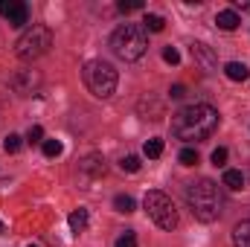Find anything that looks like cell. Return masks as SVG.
<instances>
[{
    "label": "cell",
    "instance_id": "cell-1",
    "mask_svg": "<svg viewBox=\"0 0 250 247\" xmlns=\"http://www.w3.org/2000/svg\"><path fill=\"white\" fill-rule=\"evenodd\" d=\"M218 111L212 105H189L184 111H178L172 117V134L184 143H198V140H207L215 128H218Z\"/></svg>",
    "mask_w": 250,
    "mask_h": 247
},
{
    "label": "cell",
    "instance_id": "cell-2",
    "mask_svg": "<svg viewBox=\"0 0 250 247\" xmlns=\"http://www.w3.org/2000/svg\"><path fill=\"white\" fill-rule=\"evenodd\" d=\"M187 204L192 215L204 224H209L221 215V195H218V186L209 178H201V181L187 186Z\"/></svg>",
    "mask_w": 250,
    "mask_h": 247
},
{
    "label": "cell",
    "instance_id": "cell-3",
    "mask_svg": "<svg viewBox=\"0 0 250 247\" xmlns=\"http://www.w3.org/2000/svg\"><path fill=\"white\" fill-rule=\"evenodd\" d=\"M111 50L123 59V62H137L146 56L148 50V32L143 23H123L117 26V32L111 35Z\"/></svg>",
    "mask_w": 250,
    "mask_h": 247
},
{
    "label": "cell",
    "instance_id": "cell-4",
    "mask_svg": "<svg viewBox=\"0 0 250 247\" xmlns=\"http://www.w3.org/2000/svg\"><path fill=\"white\" fill-rule=\"evenodd\" d=\"M82 76H84V84H87V90H90L96 99H108V96H114V90H117V82H120L117 70H114L108 62H99V59H93V62L84 64Z\"/></svg>",
    "mask_w": 250,
    "mask_h": 247
},
{
    "label": "cell",
    "instance_id": "cell-5",
    "mask_svg": "<svg viewBox=\"0 0 250 247\" xmlns=\"http://www.w3.org/2000/svg\"><path fill=\"white\" fill-rule=\"evenodd\" d=\"M50 47H53V32H50L47 26L35 23V26H29V29L18 38L15 53H18L21 62H35V59H41Z\"/></svg>",
    "mask_w": 250,
    "mask_h": 247
},
{
    "label": "cell",
    "instance_id": "cell-6",
    "mask_svg": "<svg viewBox=\"0 0 250 247\" xmlns=\"http://www.w3.org/2000/svg\"><path fill=\"white\" fill-rule=\"evenodd\" d=\"M143 206H146L148 218H151L160 230H175V227H178V209H175V204H172L169 195L151 189V192H146Z\"/></svg>",
    "mask_w": 250,
    "mask_h": 247
},
{
    "label": "cell",
    "instance_id": "cell-7",
    "mask_svg": "<svg viewBox=\"0 0 250 247\" xmlns=\"http://www.w3.org/2000/svg\"><path fill=\"white\" fill-rule=\"evenodd\" d=\"M6 21H9V26H23V23L29 21V9H26V3L12 0L9 9H6Z\"/></svg>",
    "mask_w": 250,
    "mask_h": 247
},
{
    "label": "cell",
    "instance_id": "cell-8",
    "mask_svg": "<svg viewBox=\"0 0 250 247\" xmlns=\"http://www.w3.org/2000/svg\"><path fill=\"white\" fill-rule=\"evenodd\" d=\"M192 59L201 64L207 73H215V67H218V62H215V56L209 53V47L207 44H192Z\"/></svg>",
    "mask_w": 250,
    "mask_h": 247
},
{
    "label": "cell",
    "instance_id": "cell-9",
    "mask_svg": "<svg viewBox=\"0 0 250 247\" xmlns=\"http://www.w3.org/2000/svg\"><path fill=\"white\" fill-rule=\"evenodd\" d=\"M215 23H218V29H224V32H233V29L242 23V18H239L233 9H224V12H218V15H215Z\"/></svg>",
    "mask_w": 250,
    "mask_h": 247
},
{
    "label": "cell",
    "instance_id": "cell-10",
    "mask_svg": "<svg viewBox=\"0 0 250 247\" xmlns=\"http://www.w3.org/2000/svg\"><path fill=\"white\" fill-rule=\"evenodd\" d=\"M224 73H227V79H230V82H245V79L250 76V70L242 62H230L227 67H224Z\"/></svg>",
    "mask_w": 250,
    "mask_h": 247
},
{
    "label": "cell",
    "instance_id": "cell-11",
    "mask_svg": "<svg viewBox=\"0 0 250 247\" xmlns=\"http://www.w3.org/2000/svg\"><path fill=\"white\" fill-rule=\"evenodd\" d=\"M233 245L236 247H250V221L236 224V230H233Z\"/></svg>",
    "mask_w": 250,
    "mask_h": 247
},
{
    "label": "cell",
    "instance_id": "cell-12",
    "mask_svg": "<svg viewBox=\"0 0 250 247\" xmlns=\"http://www.w3.org/2000/svg\"><path fill=\"white\" fill-rule=\"evenodd\" d=\"M224 186H227V189H233V192L245 189V175H242L239 169H227V172H224Z\"/></svg>",
    "mask_w": 250,
    "mask_h": 247
},
{
    "label": "cell",
    "instance_id": "cell-13",
    "mask_svg": "<svg viewBox=\"0 0 250 247\" xmlns=\"http://www.w3.org/2000/svg\"><path fill=\"white\" fill-rule=\"evenodd\" d=\"M82 169H84V172H90L93 178H96V175H105V160H102L99 154H90V157L82 163Z\"/></svg>",
    "mask_w": 250,
    "mask_h": 247
},
{
    "label": "cell",
    "instance_id": "cell-14",
    "mask_svg": "<svg viewBox=\"0 0 250 247\" xmlns=\"http://www.w3.org/2000/svg\"><path fill=\"white\" fill-rule=\"evenodd\" d=\"M84 227H87V209L79 206L76 212H70V230H73V233H82Z\"/></svg>",
    "mask_w": 250,
    "mask_h": 247
},
{
    "label": "cell",
    "instance_id": "cell-15",
    "mask_svg": "<svg viewBox=\"0 0 250 247\" xmlns=\"http://www.w3.org/2000/svg\"><path fill=\"white\" fill-rule=\"evenodd\" d=\"M143 26H146V32H163L166 21H163L160 15H148V12H146V18H143Z\"/></svg>",
    "mask_w": 250,
    "mask_h": 247
},
{
    "label": "cell",
    "instance_id": "cell-16",
    "mask_svg": "<svg viewBox=\"0 0 250 247\" xmlns=\"http://www.w3.org/2000/svg\"><path fill=\"white\" fill-rule=\"evenodd\" d=\"M114 206H117V212H125V215H131V212L137 209V204H134L131 195H117V198H114Z\"/></svg>",
    "mask_w": 250,
    "mask_h": 247
},
{
    "label": "cell",
    "instance_id": "cell-17",
    "mask_svg": "<svg viewBox=\"0 0 250 247\" xmlns=\"http://www.w3.org/2000/svg\"><path fill=\"white\" fill-rule=\"evenodd\" d=\"M143 151H146V157H151V160H154V157H160V154H163V140H160V137H151V140L146 143V148H143Z\"/></svg>",
    "mask_w": 250,
    "mask_h": 247
},
{
    "label": "cell",
    "instance_id": "cell-18",
    "mask_svg": "<svg viewBox=\"0 0 250 247\" xmlns=\"http://www.w3.org/2000/svg\"><path fill=\"white\" fill-rule=\"evenodd\" d=\"M62 151H64V145L59 140H44V154H47V157H59Z\"/></svg>",
    "mask_w": 250,
    "mask_h": 247
},
{
    "label": "cell",
    "instance_id": "cell-19",
    "mask_svg": "<svg viewBox=\"0 0 250 247\" xmlns=\"http://www.w3.org/2000/svg\"><path fill=\"white\" fill-rule=\"evenodd\" d=\"M178 160H181V166H195V163H198V151H195V148H184V151L178 154Z\"/></svg>",
    "mask_w": 250,
    "mask_h": 247
},
{
    "label": "cell",
    "instance_id": "cell-20",
    "mask_svg": "<svg viewBox=\"0 0 250 247\" xmlns=\"http://www.w3.org/2000/svg\"><path fill=\"white\" fill-rule=\"evenodd\" d=\"M117 247H137V236H134V230H125L123 236L117 239Z\"/></svg>",
    "mask_w": 250,
    "mask_h": 247
},
{
    "label": "cell",
    "instance_id": "cell-21",
    "mask_svg": "<svg viewBox=\"0 0 250 247\" xmlns=\"http://www.w3.org/2000/svg\"><path fill=\"white\" fill-rule=\"evenodd\" d=\"M3 148H6L9 154H15V151L21 148V137H18V134H9V137L3 140Z\"/></svg>",
    "mask_w": 250,
    "mask_h": 247
},
{
    "label": "cell",
    "instance_id": "cell-22",
    "mask_svg": "<svg viewBox=\"0 0 250 247\" xmlns=\"http://www.w3.org/2000/svg\"><path fill=\"white\" fill-rule=\"evenodd\" d=\"M123 169H125V172H140V157H137V154L123 157Z\"/></svg>",
    "mask_w": 250,
    "mask_h": 247
},
{
    "label": "cell",
    "instance_id": "cell-23",
    "mask_svg": "<svg viewBox=\"0 0 250 247\" xmlns=\"http://www.w3.org/2000/svg\"><path fill=\"white\" fill-rule=\"evenodd\" d=\"M26 140H29V143H44V128H41V125H32V128L26 131Z\"/></svg>",
    "mask_w": 250,
    "mask_h": 247
},
{
    "label": "cell",
    "instance_id": "cell-24",
    "mask_svg": "<svg viewBox=\"0 0 250 247\" xmlns=\"http://www.w3.org/2000/svg\"><path fill=\"white\" fill-rule=\"evenodd\" d=\"M163 62L166 64H181V53H178L175 47H166V50H163Z\"/></svg>",
    "mask_w": 250,
    "mask_h": 247
},
{
    "label": "cell",
    "instance_id": "cell-25",
    "mask_svg": "<svg viewBox=\"0 0 250 247\" xmlns=\"http://www.w3.org/2000/svg\"><path fill=\"white\" fill-rule=\"evenodd\" d=\"M117 9H120V12H125V15H128V12H137V9H143V0H128V3L123 0Z\"/></svg>",
    "mask_w": 250,
    "mask_h": 247
},
{
    "label": "cell",
    "instance_id": "cell-26",
    "mask_svg": "<svg viewBox=\"0 0 250 247\" xmlns=\"http://www.w3.org/2000/svg\"><path fill=\"white\" fill-rule=\"evenodd\" d=\"M212 163H215V166H224V163H227V148L218 145V148L212 151Z\"/></svg>",
    "mask_w": 250,
    "mask_h": 247
},
{
    "label": "cell",
    "instance_id": "cell-27",
    "mask_svg": "<svg viewBox=\"0 0 250 247\" xmlns=\"http://www.w3.org/2000/svg\"><path fill=\"white\" fill-rule=\"evenodd\" d=\"M169 96H172V99H184V96H187V87H184V84H175V87L169 90Z\"/></svg>",
    "mask_w": 250,
    "mask_h": 247
},
{
    "label": "cell",
    "instance_id": "cell-28",
    "mask_svg": "<svg viewBox=\"0 0 250 247\" xmlns=\"http://www.w3.org/2000/svg\"><path fill=\"white\" fill-rule=\"evenodd\" d=\"M3 230H6V224H3V221H0V233H3Z\"/></svg>",
    "mask_w": 250,
    "mask_h": 247
},
{
    "label": "cell",
    "instance_id": "cell-29",
    "mask_svg": "<svg viewBox=\"0 0 250 247\" xmlns=\"http://www.w3.org/2000/svg\"><path fill=\"white\" fill-rule=\"evenodd\" d=\"M29 247H38V245H29Z\"/></svg>",
    "mask_w": 250,
    "mask_h": 247
}]
</instances>
